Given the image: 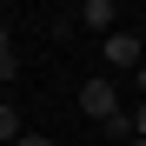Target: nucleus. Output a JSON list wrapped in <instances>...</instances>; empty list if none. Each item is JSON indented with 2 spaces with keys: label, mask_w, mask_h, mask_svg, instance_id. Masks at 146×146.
<instances>
[{
  "label": "nucleus",
  "mask_w": 146,
  "mask_h": 146,
  "mask_svg": "<svg viewBox=\"0 0 146 146\" xmlns=\"http://www.w3.org/2000/svg\"><path fill=\"white\" fill-rule=\"evenodd\" d=\"M80 113H86V119H113V113H119V93H113L106 73H93V80L80 86Z\"/></svg>",
  "instance_id": "f257e3e1"
},
{
  "label": "nucleus",
  "mask_w": 146,
  "mask_h": 146,
  "mask_svg": "<svg viewBox=\"0 0 146 146\" xmlns=\"http://www.w3.org/2000/svg\"><path fill=\"white\" fill-rule=\"evenodd\" d=\"M139 33H106V66H139Z\"/></svg>",
  "instance_id": "f03ea898"
},
{
  "label": "nucleus",
  "mask_w": 146,
  "mask_h": 146,
  "mask_svg": "<svg viewBox=\"0 0 146 146\" xmlns=\"http://www.w3.org/2000/svg\"><path fill=\"white\" fill-rule=\"evenodd\" d=\"M113 0H86V7H80V27H93V33H113Z\"/></svg>",
  "instance_id": "7ed1b4c3"
},
{
  "label": "nucleus",
  "mask_w": 146,
  "mask_h": 146,
  "mask_svg": "<svg viewBox=\"0 0 146 146\" xmlns=\"http://www.w3.org/2000/svg\"><path fill=\"white\" fill-rule=\"evenodd\" d=\"M20 133H27V126H20V113H13V106H7V100H0V146H13V139H20Z\"/></svg>",
  "instance_id": "20e7f679"
},
{
  "label": "nucleus",
  "mask_w": 146,
  "mask_h": 146,
  "mask_svg": "<svg viewBox=\"0 0 146 146\" xmlns=\"http://www.w3.org/2000/svg\"><path fill=\"white\" fill-rule=\"evenodd\" d=\"M13 73H20V60H13V46H7V40H0V86H7Z\"/></svg>",
  "instance_id": "39448f33"
},
{
  "label": "nucleus",
  "mask_w": 146,
  "mask_h": 146,
  "mask_svg": "<svg viewBox=\"0 0 146 146\" xmlns=\"http://www.w3.org/2000/svg\"><path fill=\"white\" fill-rule=\"evenodd\" d=\"M13 146H53V139H46V133H20Z\"/></svg>",
  "instance_id": "423d86ee"
},
{
  "label": "nucleus",
  "mask_w": 146,
  "mask_h": 146,
  "mask_svg": "<svg viewBox=\"0 0 146 146\" xmlns=\"http://www.w3.org/2000/svg\"><path fill=\"white\" fill-rule=\"evenodd\" d=\"M133 139H146V106H139V113H133Z\"/></svg>",
  "instance_id": "0eeeda50"
},
{
  "label": "nucleus",
  "mask_w": 146,
  "mask_h": 146,
  "mask_svg": "<svg viewBox=\"0 0 146 146\" xmlns=\"http://www.w3.org/2000/svg\"><path fill=\"white\" fill-rule=\"evenodd\" d=\"M126 146H146V139H126Z\"/></svg>",
  "instance_id": "6e6552de"
},
{
  "label": "nucleus",
  "mask_w": 146,
  "mask_h": 146,
  "mask_svg": "<svg viewBox=\"0 0 146 146\" xmlns=\"http://www.w3.org/2000/svg\"><path fill=\"white\" fill-rule=\"evenodd\" d=\"M0 40H7V33H0Z\"/></svg>",
  "instance_id": "1a4fd4ad"
}]
</instances>
